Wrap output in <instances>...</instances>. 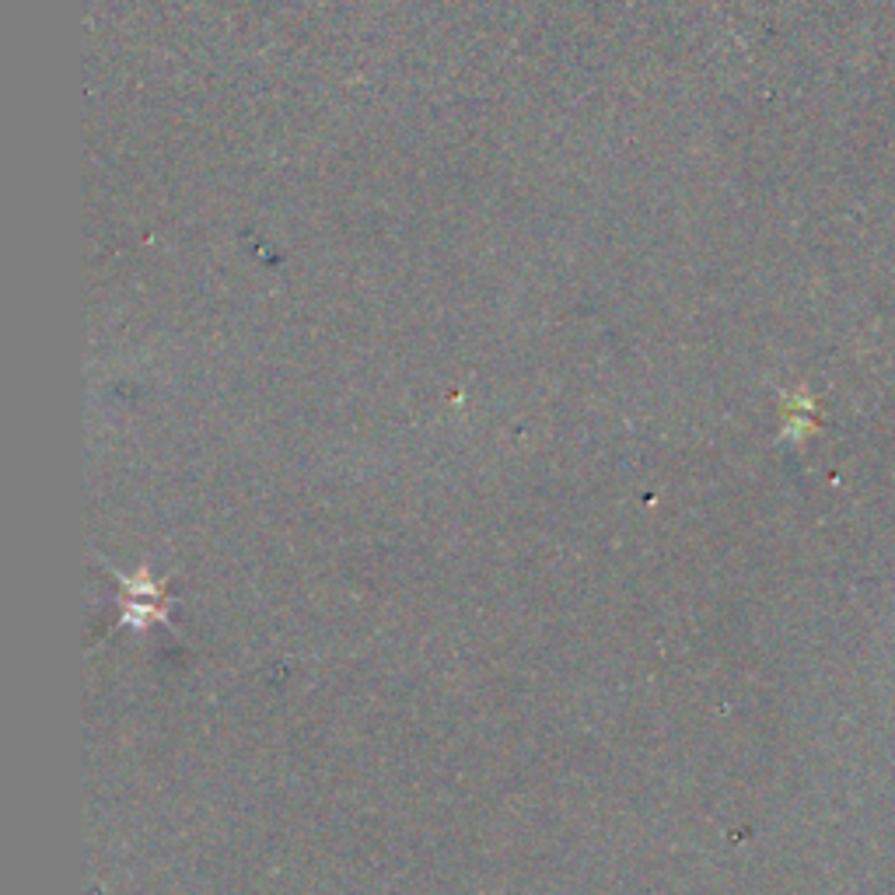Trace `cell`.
<instances>
[{
  "label": "cell",
  "mask_w": 895,
  "mask_h": 895,
  "mask_svg": "<svg viewBox=\"0 0 895 895\" xmlns=\"http://www.w3.org/2000/svg\"><path fill=\"white\" fill-rule=\"evenodd\" d=\"M819 427V413H816V399L798 392V396H790L787 402V438H808L811 431Z\"/></svg>",
  "instance_id": "1"
}]
</instances>
